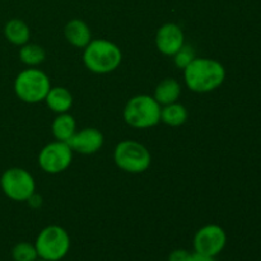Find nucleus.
Returning <instances> with one entry per match:
<instances>
[{
  "label": "nucleus",
  "mask_w": 261,
  "mask_h": 261,
  "mask_svg": "<svg viewBox=\"0 0 261 261\" xmlns=\"http://www.w3.org/2000/svg\"><path fill=\"white\" fill-rule=\"evenodd\" d=\"M184 78L190 91L208 93L223 84L226 69L214 59L195 58L184 69Z\"/></svg>",
  "instance_id": "1"
},
{
  "label": "nucleus",
  "mask_w": 261,
  "mask_h": 261,
  "mask_svg": "<svg viewBox=\"0 0 261 261\" xmlns=\"http://www.w3.org/2000/svg\"><path fill=\"white\" fill-rule=\"evenodd\" d=\"M122 60V53L111 41L92 40L84 47L83 63L89 71L96 74H109L116 70Z\"/></svg>",
  "instance_id": "2"
},
{
  "label": "nucleus",
  "mask_w": 261,
  "mask_h": 261,
  "mask_svg": "<svg viewBox=\"0 0 261 261\" xmlns=\"http://www.w3.org/2000/svg\"><path fill=\"white\" fill-rule=\"evenodd\" d=\"M161 105L154 97L138 94L127 101L124 109V120L134 129H149L161 121Z\"/></svg>",
  "instance_id": "3"
},
{
  "label": "nucleus",
  "mask_w": 261,
  "mask_h": 261,
  "mask_svg": "<svg viewBox=\"0 0 261 261\" xmlns=\"http://www.w3.org/2000/svg\"><path fill=\"white\" fill-rule=\"evenodd\" d=\"M50 89V79L40 69H25L18 74L14 81L15 94L25 103H38L45 101Z\"/></svg>",
  "instance_id": "4"
},
{
  "label": "nucleus",
  "mask_w": 261,
  "mask_h": 261,
  "mask_svg": "<svg viewBox=\"0 0 261 261\" xmlns=\"http://www.w3.org/2000/svg\"><path fill=\"white\" fill-rule=\"evenodd\" d=\"M38 257L47 261H60L70 250V237L60 226L45 227L35 242Z\"/></svg>",
  "instance_id": "5"
},
{
  "label": "nucleus",
  "mask_w": 261,
  "mask_h": 261,
  "mask_svg": "<svg viewBox=\"0 0 261 261\" xmlns=\"http://www.w3.org/2000/svg\"><path fill=\"white\" fill-rule=\"evenodd\" d=\"M114 161L120 170L129 173H142L149 168L152 162L150 152L135 140H124L116 145Z\"/></svg>",
  "instance_id": "6"
},
{
  "label": "nucleus",
  "mask_w": 261,
  "mask_h": 261,
  "mask_svg": "<svg viewBox=\"0 0 261 261\" xmlns=\"http://www.w3.org/2000/svg\"><path fill=\"white\" fill-rule=\"evenodd\" d=\"M0 186L5 195L14 201H27L36 191L35 178L24 168L13 167L4 171Z\"/></svg>",
  "instance_id": "7"
},
{
  "label": "nucleus",
  "mask_w": 261,
  "mask_h": 261,
  "mask_svg": "<svg viewBox=\"0 0 261 261\" xmlns=\"http://www.w3.org/2000/svg\"><path fill=\"white\" fill-rule=\"evenodd\" d=\"M73 161V149L66 142L48 143L38 154V165L45 172L55 175L65 171Z\"/></svg>",
  "instance_id": "8"
},
{
  "label": "nucleus",
  "mask_w": 261,
  "mask_h": 261,
  "mask_svg": "<svg viewBox=\"0 0 261 261\" xmlns=\"http://www.w3.org/2000/svg\"><path fill=\"white\" fill-rule=\"evenodd\" d=\"M227 244L226 231L218 224H206L194 236L195 252L216 257L224 250Z\"/></svg>",
  "instance_id": "9"
},
{
  "label": "nucleus",
  "mask_w": 261,
  "mask_h": 261,
  "mask_svg": "<svg viewBox=\"0 0 261 261\" xmlns=\"http://www.w3.org/2000/svg\"><path fill=\"white\" fill-rule=\"evenodd\" d=\"M185 45V36L180 25L176 23H166L155 35V46L163 55L173 56Z\"/></svg>",
  "instance_id": "10"
},
{
  "label": "nucleus",
  "mask_w": 261,
  "mask_h": 261,
  "mask_svg": "<svg viewBox=\"0 0 261 261\" xmlns=\"http://www.w3.org/2000/svg\"><path fill=\"white\" fill-rule=\"evenodd\" d=\"M73 152L81 154H93L102 148L105 143L103 134L96 127H86L81 132L74 133L73 137L66 142Z\"/></svg>",
  "instance_id": "11"
},
{
  "label": "nucleus",
  "mask_w": 261,
  "mask_h": 261,
  "mask_svg": "<svg viewBox=\"0 0 261 261\" xmlns=\"http://www.w3.org/2000/svg\"><path fill=\"white\" fill-rule=\"evenodd\" d=\"M64 35L74 47L84 48L92 41V33L88 24L81 19H71L64 28Z\"/></svg>",
  "instance_id": "12"
},
{
  "label": "nucleus",
  "mask_w": 261,
  "mask_h": 261,
  "mask_svg": "<svg viewBox=\"0 0 261 261\" xmlns=\"http://www.w3.org/2000/svg\"><path fill=\"white\" fill-rule=\"evenodd\" d=\"M47 106L56 114L68 112L73 106V96L64 87H54L48 91L45 98Z\"/></svg>",
  "instance_id": "13"
},
{
  "label": "nucleus",
  "mask_w": 261,
  "mask_h": 261,
  "mask_svg": "<svg viewBox=\"0 0 261 261\" xmlns=\"http://www.w3.org/2000/svg\"><path fill=\"white\" fill-rule=\"evenodd\" d=\"M181 96V84L173 78H166L155 87L154 99L160 105H170L177 102Z\"/></svg>",
  "instance_id": "14"
},
{
  "label": "nucleus",
  "mask_w": 261,
  "mask_h": 261,
  "mask_svg": "<svg viewBox=\"0 0 261 261\" xmlns=\"http://www.w3.org/2000/svg\"><path fill=\"white\" fill-rule=\"evenodd\" d=\"M51 130H53V134L56 140L68 142L76 130L75 119L70 114H68V112L59 114L54 119L53 125H51Z\"/></svg>",
  "instance_id": "15"
},
{
  "label": "nucleus",
  "mask_w": 261,
  "mask_h": 261,
  "mask_svg": "<svg viewBox=\"0 0 261 261\" xmlns=\"http://www.w3.org/2000/svg\"><path fill=\"white\" fill-rule=\"evenodd\" d=\"M4 35L5 38L13 45L23 46L30 40L31 32L27 23L23 22L22 19L14 18V19H10L7 22L4 27Z\"/></svg>",
  "instance_id": "16"
},
{
  "label": "nucleus",
  "mask_w": 261,
  "mask_h": 261,
  "mask_svg": "<svg viewBox=\"0 0 261 261\" xmlns=\"http://www.w3.org/2000/svg\"><path fill=\"white\" fill-rule=\"evenodd\" d=\"M188 110L184 105L173 102V103L166 105L161 109V121L165 122L168 126H181L188 120Z\"/></svg>",
  "instance_id": "17"
},
{
  "label": "nucleus",
  "mask_w": 261,
  "mask_h": 261,
  "mask_svg": "<svg viewBox=\"0 0 261 261\" xmlns=\"http://www.w3.org/2000/svg\"><path fill=\"white\" fill-rule=\"evenodd\" d=\"M19 59L23 64L28 66H36L43 63L46 59V51L42 46L36 43H25L20 46Z\"/></svg>",
  "instance_id": "18"
},
{
  "label": "nucleus",
  "mask_w": 261,
  "mask_h": 261,
  "mask_svg": "<svg viewBox=\"0 0 261 261\" xmlns=\"http://www.w3.org/2000/svg\"><path fill=\"white\" fill-rule=\"evenodd\" d=\"M12 257L14 261H35L38 259L35 244L19 242L12 250Z\"/></svg>",
  "instance_id": "19"
},
{
  "label": "nucleus",
  "mask_w": 261,
  "mask_h": 261,
  "mask_svg": "<svg viewBox=\"0 0 261 261\" xmlns=\"http://www.w3.org/2000/svg\"><path fill=\"white\" fill-rule=\"evenodd\" d=\"M173 56H175V59H173L175 60V65L178 69H182V70L196 58L195 51L193 50L191 46L188 45H184Z\"/></svg>",
  "instance_id": "20"
},
{
  "label": "nucleus",
  "mask_w": 261,
  "mask_h": 261,
  "mask_svg": "<svg viewBox=\"0 0 261 261\" xmlns=\"http://www.w3.org/2000/svg\"><path fill=\"white\" fill-rule=\"evenodd\" d=\"M191 256H193V254L188 250L177 249L171 252L167 261H191Z\"/></svg>",
  "instance_id": "21"
},
{
  "label": "nucleus",
  "mask_w": 261,
  "mask_h": 261,
  "mask_svg": "<svg viewBox=\"0 0 261 261\" xmlns=\"http://www.w3.org/2000/svg\"><path fill=\"white\" fill-rule=\"evenodd\" d=\"M27 201H28V204L32 206V208H40L41 204H42V198L35 193L33 195H31V198L28 199Z\"/></svg>",
  "instance_id": "22"
},
{
  "label": "nucleus",
  "mask_w": 261,
  "mask_h": 261,
  "mask_svg": "<svg viewBox=\"0 0 261 261\" xmlns=\"http://www.w3.org/2000/svg\"><path fill=\"white\" fill-rule=\"evenodd\" d=\"M191 261H217L216 257L208 256V255L198 254V252H194L193 256H191Z\"/></svg>",
  "instance_id": "23"
},
{
  "label": "nucleus",
  "mask_w": 261,
  "mask_h": 261,
  "mask_svg": "<svg viewBox=\"0 0 261 261\" xmlns=\"http://www.w3.org/2000/svg\"><path fill=\"white\" fill-rule=\"evenodd\" d=\"M35 261H47V260H43V259H41V257H38V259L35 260Z\"/></svg>",
  "instance_id": "24"
}]
</instances>
